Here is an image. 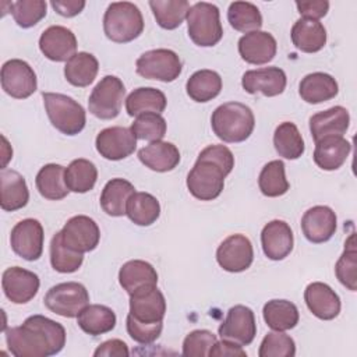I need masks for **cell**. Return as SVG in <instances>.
I'll list each match as a JSON object with an SVG mask.
<instances>
[{
    "mask_svg": "<svg viewBox=\"0 0 357 357\" xmlns=\"http://www.w3.org/2000/svg\"><path fill=\"white\" fill-rule=\"evenodd\" d=\"M211 126L215 135L223 142H243L252 134L255 117L247 105L226 102L213 110Z\"/></svg>",
    "mask_w": 357,
    "mask_h": 357,
    "instance_id": "obj_3",
    "label": "cell"
},
{
    "mask_svg": "<svg viewBox=\"0 0 357 357\" xmlns=\"http://www.w3.org/2000/svg\"><path fill=\"white\" fill-rule=\"evenodd\" d=\"M166 120L158 113H144L137 116L131 124V131L137 139L144 141H162L166 134Z\"/></svg>",
    "mask_w": 357,
    "mask_h": 357,
    "instance_id": "obj_46",
    "label": "cell"
},
{
    "mask_svg": "<svg viewBox=\"0 0 357 357\" xmlns=\"http://www.w3.org/2000/svg\"><path fill=\"white\" fill-rule=\"evenodd\" d=\"M116 314L102 304H88L77 317L78 326L91 336L107 333L116 326Z\"/></svg>",
    "mask_w": 357,
    "mask_h": 357,
    "instance_id": "obj_32",
    "label": "cell"
},
{
    "mask_svg": "<svg viewBox=\"0 0 357 357\" xmlns=\"http://www.w3.org/2000/svg\"><path fill=\"white\" fill-rule=\"evenodd\" d=\"M134 319L144 324L163 322L166 300L156 286H146L130 294V312Z\"/></svg>",
    "mask_w": 357,
    "mask_h": 357,
    "instance_id": "obj_15",
    "label": "cell"
},
{
    "mask_svg": "<svg viewBox=\"0 0 357 357\" xmlns=\"http://www.w3.org/2000/svg\"><path fill=\"white\" fill-rule=\"evenodd\" d=\"M50 6L57 14L71 18L78 15L84 10L85 1L84 0H52Z\"/></svg>",
    "mask_w": 357,
    "mask_h": 357,
    "instance_id": "obj_54",
    "label": "cell"
},
{
    "mask_svg": "<svg viewBox=\"0 0 357 357\" xmlns=\"http://www.w3.org/2000/svg\"><path fill=\"white\" fill-rule=\"evenodd\" d=\"M1 199L0 206L3 211L14 212L24 208L29 201V190L25 178L15 170L1 169L0 172Z\"/></svg>",
    "mask_w": 357,
    "mask_h": 357,
    "instance_id": "obj_26",
    "label": "cell"
},
{
    "mask_svg": "<svg viewBox=\"0 0 357 357\" xmlns=\"http://www.w3.org/2000/svg\"><path fill=\"white\" fill-rule=\"evenodd\" d=\"M1 88L11 98L26 99L38 88L36 74L24 60H7L1 67Z\"/></svg>",
    "mask_w": 357,
    "mask_h": 357,
    "instance_id": "obj_10",
    "label": "cell"
},
{
    "mask_svg": "<svg viewBox=\"0 0 357 357\" xmlns=\"http://www.w3.org/2000/svg\"><path fill=\"white\" fill-rule=\"evenodd\" d=\"M296 354V343L293 337L283 331H273L265 335L261 342L259 357H293Z\"/></svg>",
    "mask_w": 357,
    "mask_h": 357,
    "instance_id": "obj_48",
    "label": "cell"
},
{
    "mask_svg": "<svg viewBox=\"0 0 357 357\" xmlns=\"http://www.w3.org/2000/svg\"><path fill=\"white\" fill-rule=\"evenodd\" d=\"M84 261V254L77 252L67 247L60 231H57L50 241V264L54 271L60 273H73L77 272Z\"/></svg>",
    "mask_w": 357,
    "mask_h": 357,
    "instance_id": "obj_44",
    "label": "cell"
},
{
    "mask_svg": "<svg viewBox=\"0 0 357 357\" xmlns=\"http://www.w3.org/2000/svg\"><path fill=\"white\" fill-rule=\"evenodd\" d=\"M291 42L304 53H317L326 43V29L317 21L310 18H300L291 26Z\"/></svg>",
    "mask_w": 357,
    "mask_h": 357,
    "instance_id": "obj_29",
    "label": "cell"
},
{
    "mask_svg": "<svg viewBox=\"0 0 357 357\" xmlns=\"http://www.w3.org/2000/svg\"><path fill=\"white\" fill-rule=\"evenodd\" d=\"M40 286L39 276L21 266H11L3 272L1 287L6 297L14 304L31 301Z\"/></svg>",
    "mask_w": 357,
    "mask_h": 357,
    "instance_id": "obj_17",
    "label": "cell"
},
{
    "mask_svg": "<svg viewBox=\"0 0 357 357\" xmlns=\"http://www.w3.org/2000/svg\"><path fill=\"white\" fill-rule=\"evenodd\" d=\"M349 124L350 114L343 106H333L310 117V131L315 142L329 135L343 137L349 128Z\"/></svg>",
    "mask_w": 357,
    "mask_h": 357,
    "instance_id": "obj_24",
    "label": "cell"
},
{
    "mask_svg": "<svg viewBox=\"0 0 357 357\" xmlns=\"http://www.w3.org/2000/svg\"><path fill=\"white\" fill-rule=\"evenodd\" d=\"M261 244L264 254L269 259L282 261L293 250V231L284 220H271L261 231Z\"/></svg>",
    "mask_w": 357,
    "mask_h": 357,
    "instance_id": "obj_22",
    "label": "cell"
},
{
    "mask_svg": "<svg viewBox=\"0 0 357 357\" xmlns=\"http://www.w3.org/2000/svg\"><path fill=\"white\" fill-rule=\"evenodd\" d=\"M262 317L265 324L273 331L293 329L300 319L296 304L289 300H269L262 308Z\"/></svg>",
    "mask_w": 357,
    "mask_h": 357,
    "instance_id": "obj_36",
    "label": "cell"
},
{
    "mask_svg": "<svg viewBox=\"0 0 357 357\" xmlns=\"http://www.w3.org/2000/svg\"><path fill=\"white\" fill-rule=\"evenodd\" d=\"M187 95L198 102L205 103L215 99L222 91V78L213 70L195 71L185 84Z\"/></svg>",
    "mask_w": 357,
    "mask_h": 357,
    "instance_id": "obj_37",
    "label": "cell"
},
{
    "mask_svg": "<svg viewBox=\"0 0 357 357\" xmlns=\"http://www.w3.org/2000/svg\"><path fill=\"white\" fill-rule=\"evenodd\" d=\"M135 192L134 185L124 178L109 180L100 194V206L109 216L126 215V208L130 197Z\"/></svg>",
    "mask_w": 357,
    "mask_h": 357,
    "instance_id": "obj_31",
    "label": "cell"
},
{
    "mask_svg": "<svg viewBox=\"0 0 357 357\" xmlns=\"http://www.w3.org/2000/svg\"><path fill=\"white\" fill-rule=\"evenodd\" d=\"M216 342H218V339L211 331L195 329L184 337L183 356H185V357L209 356V350Z\"/></svg>",
    "mask_w": 357,
    "mask_h": 357,
    "instance_id": "obj_49",
    "label": "cell"
},
{
    "mask_svg": "<svg viewBox=\"0 0 357 357\" xmlns=\"http://www.w3.org/2000/svg\"><path fill=\"white\" fill-rule=\"evenodd\" d=\"M43 105L52 126L66 135H77L86 123L84 107L71 96L54 92H43Z\"/></svg>",
    "mask_w": 357,
    "mask_h": 357,
    "instance_id": "obj_5",
    "label": "cell"
},
{
    "mask_svg": "<svg viewBox=\"0 0 357 357\" xmlns=\"http://www.w3.org/2000/svg\"><path fill=\"white\" fill-rule=\"evenodd\" d=\"M130 354L127 344L120 339H110L103 342L93 351L95 357H127Z\"/></svg>",
    "mask_w": 357,
    "mask_h": 357,
    "instance_id": "obj_52",
    "label": "cell"
},
{
    "mask_svg": "<svg viewBox=\"0 0 357 357\" xmlns=\"http://www.w3.org/2000/svg\"><path fill=\"white\" fill-rule=\"evenodd\" d=\"M103 31L107 39L116 43H128L144 31V18L139 8L130 1L112 3L103 15Z\"/></svg>",
    "mask_w": 357,
    "mask_h": 357,
    "instance_id": "obj_4",
    "label": "cell"
},
{
    "mask_svg": "<svg viewBox=\"0 0 357 357\" xmlns=\"http://www.w3.org/2000/svg\"><path fill=\"white\" fill-rule=\"evenodd\" d=\"M138 159L148 169L165 173L173 170L180 163V152L172 142L155 141L138 151Z\"/></svg>",
    "mask_w": 357,
    "mask_h": 357,
    "instance_id": "obj_27",
    "label": "cell"
},
{
    "mask_svg": "<svg viewBox=\"0 0 357 357\" xmlns=\"http://www.w3.org/2000/svg\"><path fill=\"white\" fill-rule=\"evenodd\" d=\"M287 84L286 74L279 67H264L257 70H248L243 74L241 86L251 95L261 93L264 96L280 95Z\"/></svg>",
    "mask_w": 357,
    "mask_h": 357,
    "instance_id": "obj_19",
    "label": "cell"
},
{
    "mask_svg": "<svg viewBox=\"0 0 357 357\" xmlns=\"http://www.w3.org/2000/svg\"><path fill=\"white\" fill-rule=\"evenodd\" d=\"M219 266L227 272L237 273L248 269L254 261V248L244 234H231L225 238L216 250Z\"/></svg>",
    "mask_w": 357,
    "mask_h": 357,
    "instance_id": "obj_14",
    "label": "cell"
},
{
    "mask_svg": "<svg viewBox=\"0 0 357 357\" xmlns=\"http://www.w3.org/2000/svg\"><path fill=\"white\" fill-rule=\"evenodd\" d=\"M149 7L158 25L170 31L181 25L191 6L187 0H151Z\"/></svg>",
    "mask_w": 357,
    "mask_h": 357,
    "instance_id": "obj_41",
    "label": "cell"
},
{
    "mask_svg": "<svg viewBox=\"0 0 357 357\" xmlns=\"http://www.w3.org/2000/svg\"><path fill=\"white\" fill-rule=\"evenodd\" d=\"M126 215L138 226H151L160 215L159 201L149 192H134L127 202Z\"/></svg>",
    "mask_w": 357,
    "mask_h": 357,
    "instance_id": "obj_40",
    "label": "cell"
},
{
    "mask_svg": "<svg viewBox=\"0 0 357 357\" xmlns=\"http://www.w3.org/2000/svg\"><path fill=\"white\" fill-rule=\"evenodd\" d=\"M234 167V156L225 145H209L202 149L187 176L190 194L199 201H212L220 195L226 176Z\"/></svg>",
    "mask_w": 357,
    "mask_h": 357,
    "instance_id": "obj_2",
    "label": "cell"
},
{
    "mask_svg": "<svg viewBox=\"0 0 357 357\" xmlns=\"http://www.w3.org/2000/svg\"><path fill=\"white\" fill-rule=\"evenodd\" d=\"M227 20L231 28L244 33L259 31L262 26V15L258 7L248 1L231 3L227 10Z\"/></svg>",
    "mask_w": 357,
    "mask_h": 357,
    "instance_id": "obj_43",
    "label": "cell"
},
{
    "mask_svg": "<svg viewBox=\"0 0 357 357\" xmlns=\"http://www.w3.org/2000/svg\"><path fill=\"white\" fill-rule=\"evenodd\" d=\"M351 145L340 135H329L315 142L314 162L322 170H337L346 162Z\"/></svg>",
    "mask_w": 357,
    "mask_h": 357,
    "instance_id": "obj_25",
    "label": "cell"
},
{
    "mask_svg": "<svg viewBox=\"0 0 357 357\" xmlns=\"http://www.w3.org/2000/svg\"><path fill=\"white\" fill-rule=\"evenodd\" d=\"M43 303L49 311L64 318H74L89 304V293L78 282H64L52 286Z\"/></svg>",
    "mask_w": 357,
    "mask_h": 357,
    "instance_id": "obj_8",
    "label": "cell"
},
{
    "mask_svg": "<svg viewBox=\"0 0 357 357\" xmlns=\"http://www.w3.org/2000/svg\"><path fill=\"white\" fill-rule=\"evenodd\" d=\"M137 74L146 79L172 82L183 70L178 54L170 49H153L142 53L135 61Z\"/></svg>",
    "mask_w": 357,
    "mask_h": 357,
    "instance_id": "obj_9",
    "label": "cell"
},
{
    "mask_svg": "<svg viewBox=\"0 0 357 357\" xmlns=\"http://www.w3.org/2000/svg\"><path fill=\"white\" fill-rule=\"evenodd\" d=\"M126 326L130 337L139 344H151L153 343L162 333L163 322L158 324H144L134 319L130 314L126 318Z\"/></svg>",
    "mask_w": 357,
    "mask_h": 357,
    "instance_id": "obj_50",
    "label": "cell"
},
{
    "mask_svg": "<svg viewBox=\"0 0 357 357\" xmlns=\"http://www.w3.org/2000/svg\"><path fill=\"white\" fill-rule=\"evenodd\" d=\"M43 240V227L36 219H24L11 229V248L18 257L25 261H36L42 257Z\"/></svg>",
    "mask_w": 357,
    "mask_h": 357,
    "instance_id": "obj_11",
    "label": "cell"
},
{
    "mask_svg": "<svg viewBox=\"0 0 357 357\" xmlns=\"http://www.w3.org/2000/svg\"><path fill=\"white\" fill-rule=\"evenodd\" d=\"M335 273L337 280L351 291L357 289V251L354 243V234L344 243V251L335 265Z\"/></svg>",
    "mask_w": 357,
    "mask_h": 357,
    "instance_id": "obj_45",
    "label": "cell"
},
{
    "mask_svg": "<svg viewBox=\"0 0 357 357\" xmlns=\"http://www.w3.org/2000/svg\"><path fill=\"white\" fill-rule=\"evenodd\" d=\"M304 301L312 315L324 321L336 318L342 307L337 293L322 282H312L305 287Z\"/></svg>",
    "mask_w": 357,
    "mask_h": 357,
    "instance_id": "obj_23",
    "label": "cell"
},
{
    "mask_svg": "<svg viewBox=\"0 0 357 357\" xmlns=\"http://www.w3.org/2000/svg\"><path fill=\"white\" fill-rule=\"evenodd\" d=\"M339 92L336 79L326 73H311L307 74L298 85V93L307 103L317 105L333 99Z\"/></svg>",
    "mask_w": 357,
    "mask_h": 357,
    "instance_id": "obj_28",
    "label": "cell"
},
{
    "mask_svg": "<svg viewBox=\"0 0 357 357\" xmlns=\"http://www.w3.org/2000/svg\"><path fill=\"white\" fill-rule=\"evenodd\" d=\"M119 282H120V286L128 294H132L138 289H142L146 286H156L158 272L146 261L131 259L123 264V266L120 268Z\"/></svg>",
    "mask_w": 357,
    "mask_h": 357,
    "instance_id": "obj_30",
    "label": "cell"
},
{
    "mask_svg": "<svg viewBox=\"0 0 357 357\" xmlns=\"http://www.w3.org/2000/svg\"><path fill=\"white\" fill-rule=\"evenodd\" d=\"M96 151L107 160H121L134 153L137 148V138L131 128L127 127H107L102 130L95 139Z\"/></svg>",
    "mask_w": 357,
    "mask_h": 357,
    "instance_id": "obj_16",
    "label": "cell"
},
{
    "mask_svg": "<svg viewBox=\"0 0 357 357\" xmlns=\"http://www.w3.org/2000/svg\"><path fill=\"white\" fill-rule=\"evenodd\" d=\"M126 88L120 78L105 75L92 89L88 99L89 112L100 120H112L120 114Z\"/></svg>",
    "mask_w": 357,
    "mask_h": 357,
    "instance_id": "obj_7",
    "label": "cell"
},
{
    "mask_svg": "<svg viewBox=\"0 0 357 357\" xmlns=\"http://www.w3.org/2000/svg\"><path fill=\"white\" fill-rule=\"evenodd\" d=\"M301 230L310 243H326L336 231V213L329 206L315 205L304 212Z\"/></svg>",
    "mask_w": 357,
    "mask_h": 357,
    "instance_id": "obj_20",
    "label": "cell"
},
{
    "mask_svg": "<svg viewBox=\"0 0 357 357\" xmlns=\"http://www.w3.org/2000/svg\"><path fill=\"white\" fill-rule=\"evenodd\" d=\"M64 167L61 165L49 163L40 167L36 174L35 184L39 194L50 201H60L67 197L68 188L64 181Z\"/></svg>",
    "mask_w": 357,
    "mask_h": 357,
    "instance_id": "obj_35",
    "label": "cell"
},
{
    "mask_svg": "<svg viewBox=\"0 0 357 357\" xmlns=\"http://www.w3.org/2000/svg\"><path fill=\"white\" fill-rule=\"evenodd\" d=\"M185 20L190 39L201 47L215 46L223 36L220 13L212 3H195L190 7Z\"/></svg>",
    "mask_w": 357,
    "mask_h": 357,
    "instance_id": "obj_6",
    "label": "cell"
},
{
    "mask_svg": "<svg viewBox=\"0 0 357 357\" xmlns=\"http://www.w3.org/2000/svg\"><path fill=\"white\" fill-rule=\"evenodd\" d=\"M166 105L167 100L165 93L152 86L137 88L126 99V110L131 117H137L144 113L160 114L166 109Z\"/></svg>",
    "mask_w": 357,
    "mask_h": 357,
    "instance_id": "obj_33",
    "label": "cell"
},
{
    "mask_svg": "<svg viewBox=\"0 0 357 357\" xmlns=\"http://www.w3.org/2000/svg\"><path fill=\"white\" fill-rule=\"evenodd\" d=\"M98 70L99 63L92 53L78 52L66 63L64 77L71 85L85 88L95 81Z\"/></svg>",
    "mask_w": 357,
    "mask_h": 357,
    "instance_id": "obj_34",
    "label": "cell"
},
{
    "mask_svg": "<svg viewBox=\"0 0 357 357\" xmlns=\"http://www.w3.org/2000/svg\"><path fill=\"white\" fill-rule=\"evenodd\" d=\"M273 145L279 156L289 160L298 159L305 151L304 139L297 126L290 121H283L276 127L273 132Z\"/></svg>",
    "mask_w": 357,
    "mask_h": 357,
    "instance_id": "obj_39",
    "label": "cell"
},
{
    "mask_svg": "<svg viewBox=\"0 0 357 357\" xmlns=\"http://www.w3.org/2000/svg\"><path fill=\"white\" fill-rule=\"evenodd\" d=\"M218 332L225 340L248 346L257 335V322L252 310L241 304L231 307Z\"/></svg>",
    "mask_w": 357,
    "mask_h": 357,
    "instance_id": "obj_12",
    "label": "cell"
},
{
    "mask_svg": "<svg viewBox=\"0 0 357 357\" xmlns=\"http://www.w3.org/2000/svg\"><path fill=\"white\" fill-rule=\"evenodd\" d=\"M258 187L261 192L269 198L284 195L290 188L284 174V163L282 160L268 162L259 173Z\"/></svg>",
    "mask_w": 357,
    "mask_h": 357,
    "instance_id": "obj_42",
    "label": "cell"
},
{
    "mask_svg": "<svg viewBox=\"0 0 357 357\" xmlns=\"http://www.w3.org/2000/svg\"><path fill=\"white\" fill-rule=\"evenodd\" d=\"M46 1L43 0H18L10 3L14 21L21 28H31L46 17Z\"/></svg>",
    "mask_w": 357,
    "mask_h": 357,
    "instance_id": "obj_47",
    "label": "cell"
},
{
    "mask_svg": "<svg viewBox=\"0 0 357 357\" xmlns=\"http://www.w3.org/2000/svg\"><path fill=\"white\" fill-rule=\"evenodd\" d=\"M98 180L96 166L84 158L74 159L64 170V181L70 191L84 194L91 191Z\"/></svg>",
    "mask_w": 357,
    "mask_h": 357,
    "instance_id": "obj_38",
    "label": "cell"
},
{
    "mask_svg": "<svg viewBox=\"0 0 357 357\" xmlns=\"http://www.w3.org/2000/svg\"><path fill=\"white\" fill-rule=\"evenodd\" d=\"M211 357H245L247 353L243 350V346L222 339L220 342H216L211 350H209Z\"/></svg>",
    "mask_w": 357,
    "mask_h": 357,
    "instance_id": "obj_53",
    "label": "cell"
},
{
    "mask_svg": "<svg viewBox=\"0 0 357 357\" xmlns=\"http://www.w3.org/2000/svg\"><path fill=\"white\" fill-rule=\"evenodd\" d=\"M4 335L15 357H49L60 353L66 344L64 326L39 314L28 317L20 326L6 329Z\"/></svg>",
    "mask_w": 357,
    "mask_h": 357,
    "instance_id": "obj_1",
    "label": "cell"
},
{
    "mask_svg": "<svg viewBox=\"0 0 357 357\" xmlns=\"http://www.w3.org/2000/svg\"><path fill=\"white\" fill-rule=\"evenodd\" d=\"M276 39L265 31H252L238 39V53L245 63L261 66L276 56Z\"/></svg>",
    "mask_w": 357,
    "mask_h": 357,
    "instance_id": "obj_21",
    "label": "cell"
},
{
    "mask_svg": "<svg viewBox=\"0 0 357 357\" xmlns=\"http://www.w3.org/2000/svg\"><path fill=\"white\" fill-rule=\"evenodd\" d=\"M296 7L303 15V18L319 20L326 15L329 10V1L326 0H310V1H296Z\"/></svg>",
    "mask_w": 357,
    "mask_h": 357,
    "instance_id": "obj_51",
    "label": "cell"
},
{
    "mask_svg": "<svg viewBox=\"0 0 357 357\" xmlns=\"http://www.w3.org/2000/svg\"><path fill=\"white\" fill-rule=\"evenodd\" d=\"M39 49L52 61H68L77 52V38L71 29L52 25L39 38Z\"/></svg>",
    "mask_w": 357,
    "mask_h": 357,
    "instance_id": "obj_18",
    "label": "cell"
},
{
    "mask_svg": "<svg viewBox=\"0 0 357 357\" xmlns=\"http://www.w3.org/2000/svg\"><path fill=\"white\" fill-rule=\"evenodd\" d=\"M60 234L67 247L82 254L93 251L100 240V230L96 222L85 215H77L68 219Z\"/></svg>",
    "mask_w": 357,
    "mask_h": 357,
    "instance_id": "obj_13",
    "label": "cell"
}]
</instances>
